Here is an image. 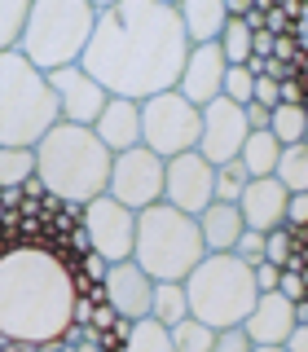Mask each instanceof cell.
Here are the masks:
<instances>
[{
  "mask_svg": "<svg viewBox=\"0 0 308 352\" xmlns=\"http://www.w3.org/2000/svg\"><path fill=\"white\" fill-rule=\"evenodd\" d=\"M93 251L84 207L58 194L27 198L18 212L0 207V339L58 344L75 326V304L88 295L84 256Z\"/></svg>",
  "mask_w": 308,
  "mask_h": 352,
  "instance_id": "cell-1",
  "label": "cell"
},
{
  "mask_svg": "<svg viewBox=\"0 0 308 352\" xmlns=\"http://www.w3.org/2000/svg\"><path fill=\"white\" fill-rule=\"evenodd\" d=\"M190 36H185L181 9L168 0H115L97 5V27L84 49V71L106 88L110 97L150 102L172 93L190 62Z\"/></svg>",
  "mask_w": 308,
  "mask_h": 352,
  "instance_id": "cell-2",
  "label": "cell"
},
{
  "mask_svg": "<svg viewBox=\"0 0 308 352\" xmlns=\"http://www.w3.org/2000/svg\"><path fill=\"white\" fill-rule=\"evenodd\" d=\"M110 163L115 154L97 141L93 128L58 124L36 146V176L44 181V190L75 207H88L110 190Z\"/></svg>",
  "mask_w": 308,
  "mask_h": 352,
  "instance_id": "cell-3",
  "label": "cell"
},
{
  "mask_svg": "<svg viewBox=\"0 0 308 352\" xmlns=\"http://www.w3.org/2000/svg\"><path fill=\"white\" fill-rule=\"evenodd\" d=\"M62 124L58 93L18 49L0 53V150H36Z\"/></svg>",
  "mask_w": 308,
  "mask_h": 352,
  "instance_id": "cell-4",
  "label": "cell"
},
{
  "mask_svg": "<svg viewBox=\"0 0 308 352\" xmlns=\"http://www.w3.org/2000/svg\"><path fill=\"white\" fill-rule=\"evenodd\" d=\"M93 27L97 5H88V0H36L27 9L18 53L44 75L62 71V66H80L88 40H93Z\"/></svg>",
  "mask_w": 308,
  "mask_h": 352,
  "instance_id": "cell-5",
  "label": "cell"
},
{
  "mask_svg": "<svg viewBox=\"0 0 308 352\" xmlns=\"http://www.w3.org/2000/svg\"><path fill=\"white\" fill-rule=\"evenodd\" d=\"M132 260L154 282H185L207 260L203 229H198L194 216L176 212L172 203H154L146 212H137V247H132Z\"/></svg>",
  "mask_w": 308,
  "mask_h": 352,
  "instance_id": "cell-6",
  "label": "cell"
},
{
  "mask_svg": "<svg viewBox=\"0 0 308 352\" xmlns=\"http://www.w3.org/2000/svg\"><path fill=\"white\" fill-rule=\"evenodd\" d=\"M185 295H190V317L207 322L212 330L242 326L260 300L256 269L242 264L238 256H207L185 278Z\"/></svg>",
  "mask_w": 308,
  "mask_h": 352,
  "instance_id": "cell-7",
  "label": "cell"
},
{
  "mask_svg": "<svg viewBox=\"0 0 308 352\" xmlns=\"http://www.w3.org/2000/svg\"><path fill=\"white\" fill-rule=\"evenodd\" d=\"M198 141H203V110L190 106L176 88L141 102V146L154 150L163 163L198 150Z\"/></svg>",
  "mask_w": 308,
  "mask_h": 352,
  "instance_id": "cell-8",
  "label": "cell"
},
{
  "mask_svg": "<svg viewBox=\"0 0 308 352\" xmlns=\"http://www.w3.org/2000/svg\"><path fill=\"white\" fill-rule=\"evenodd\" d=\"M163 176H168V163H163L154 150L137 146V150L115 154L106 194L115 198V203H124L128 212H146V207L163 203Z\"/></svg>",
  "mask_w": 308,
  "mask_h": 352,
  "instance_id": "cell-9",
  "label": "cell"
},
{
  "mask_svg": "<svg viewBox=\"0 0 308 352\" xmlns=\"http://www.w3.org/2000/svg\"><path fill=\"white\" fill-rule=\"evenodd\" d=\"M84 229H88L93 251L106 264L132 260V247H137V212H128V207L115 203L110 194L93 198V203L84 207Z\"/></svg>",
  "mask_w": 308,
  "mask_h": 352,
  "instance_id": "cell-10",
  "label": "cell"
},
{
  "mask_svg": "<svg viewBox=\"0 0 308 352\" xmlns=\"http://www.w3.org/2000/svg\"><path fill=\"white\" fill-rule=\"evenodd\" d=\"M163 203H172L185 216H203L216 203V168L198 150L168 159V176H163Z\"/></svg>",
  "mask_w": 308,
  "mask_h": 352,
  "instance_id": "cell-11",
  "label": "cell"
},
{
  "mask_svg": "<svg viewBox=\"0 0 308 352\" xmlns=\"http://www.w3.org/2000/svg\"><path fill=\"white\" fill-rule=\"evenodd\" d=\"M251 137V124H247V106L229 102V97H216L212 106H203V141H198V154H203L212 168H225L234 163L242 146Z\"/></svg>",
  "mask_w": 308,
  "mask_h": 352,
  "instance_id": "cell-12",
  "label": "cell"
},
{
  "mask_svg": "<svg viewBox=\"0 0 308 352\" xmlns=\"http://www.w3.org/2000/svg\"><path fill=\"white\" fill-rule=\"evenodd\" d=\"M49 88L58 93L62 124H75V128H93L97 119H102L106 102H110V93L84 71V66H62V71H53Z\"/></svg>",
  "mask_w": 308,
  "mask_h": 352,
  "instance_id": "cell-13",
  "label": "cell"
},
{
  "mask_svg": "<svg viewBox=\"0 0 308 352\" xmlns=\"http://www.w3.org/2000/svg\"><path fill=\"white\" fill-rule=\"evenodd\" d=\"M106 304L115 308L119 317H128V322H141V317H150L154 308V278L146 269H141L137 260H119L106 269Z\"/></svg>",
  "mask_w": 308,
  "mask_h": 352,
  "instance_id": "cell-14",
  "label": "cell"
},
{
  "mask_svg": "<svg viewBox=\"0 0 308 352\" xmlns=\"http://www.w3.org/2000/svg\"><path fill=\"white\" fill-rule=\"evenodd\" d=\"M225 71H229V62H225V53H220V44H194L176 93L190 106L203 110V106H212L216 97H225Z\"/></svg>",
  "mask_w": 308,
  "mask_h": 352,
  "instance_id": "cell-15",
  "label": "cell"
},
{
  "mask_svg": "<svg viewBox=\"0 0 308 352\" xmlns=\"http://www.w3.org/2000/svg\"><path fill=\"white\" fill-rule=\"evenodd\" d=\"M286 203H291V194H286V185L278 176H251L242 198H238V212L247 220V229L273 234V229L286 225Z\"/></svg>",
  "mask_w": 308,
  "mask_h": 352,
  "instance_id": "cell-16",
  "label": "cell"
},
{
  "mask_svg": "<svg viewBox=\"0 0 308 352\" xmlns=\"http://www.w3.org/2000/svg\"><path fill=\"white\" fill-rule=\"evenodd\" d=\"M97 141L110 150V154H124V150H137L141 146V102H128V97H110L102 119L93 124Z\"/></svg>",
  "mask_w": 308,
  "mask_h": 352,
  "instance_id": "cell-17",
  "label": "cell"
},
{
  "mask_svg": "<svg viewBox=\"0 0 308 352\" xmlns=\"http://www.w3.org/2000/svg\"><path fill=\"white\" fill-rule=\"evenodd\" d=\"M242 330H247L251 344H286L291 330H295V304L278 291L260 295L256 308H251V317L242 322Z\"/></svg>",
  "mask_w": 308,
  "mask_h": 352,
  "instance_id": "cell-18",
  "label": "cell"
},
{
  "mask_svg": "<svg viewBox=\"0 0 308 352\" xmlns=\"http://www.w3.org/2000/svg\"><path fill=\"white\" fill-rule=\"evenodd\" d=\"M198 229H203L207 256H229L234 242L242 238V229H247V220H242L238 203H212L203 216H198Z\"/></svg>",
  "mask_w": 308,
  "mask_h": 352,
  "instance_id": "cell-19",
  "label": "cell"
},
{
  "mask_svg": "<svg viewBox=\"0 0 308 352\" xmlns=\"http://www.w3.org/2000/svg\"><path fill=\"white\" fill-rule=\"evenodd\" d=\"M181 22H185V36L190 44H216L220 31H225V0H181Z\"/></svg>",
  "mask_w": 308,
  "mask_h": 352,
  "instance_id": "cell-20",
  "label": "cell"
},
{
  "mask_svg": "<svg viewBox=\"0 0 308 352\" xmlns=\"http://www.w3.org/2000/svg\"><path fill=\"white\" fill-rule=\"evenodd\" d=\"M278 159H282V146H278L273 132H251L242 154H238V163L247 168V176H273L278 172Z\"/></svg>",
  "mask_w": 308,
  "mask_h": 352,
  "instance_id": "cell-21",
  "label": "cell"
},
{
  "mask_svg": "<svg viewBox=\"0 0 308 352\" xmlns=\"http://www.w3.org/2000/svg\"><path fill=\"white\" fill-rule=\"evenodd\" d=\"M150 317L159 326H181L190 317V295H185V282H154V308Z\"/></svg>",
  "mask_w": 308,
  "mask_h": 352,
  "instance_id": "cell-22",
  "label": "cell"
},
{
  "mask_svg": "<svg viewBox=\"0 0 308 352\" xmlns=\"http://www.w3.org/2000/svg\"><path fill=\"white\" fill-rule=\"evenodd\" d=\"M124 352H176L172 348V330L159 326L154 317H141V322H132V335H128Z\"/></svg>",
  "mask_w": 308,
  "mask_h": 352,
  "instance_id": "cell-23",
  "label": "cell"
},
{
  "mask_svg": "<svg viewBox=\"0 0 308 352\" xmlns=\"http://www.w3.org/2000/svg\"><path fill=\"white\" fill-rule=\"evenodd\" d=\"M273 176L286 185V194H308V146H286Z\"/></svg>",
  "mask_w": 308,
  "mask_h": 352,
  "instance_id": "cell-24",
  "label": "cell"
},
{
  "mask_svg": "<svg viewBox=\"0 0 308 352\" xmlns=\"http://www.w3.org/2000/svg\"><path fill=\"white\" fill-rule=\"evenodd\" d=\"M269 132L278 137V146H304V132H308V115L300 106H278L269 119Z\"/></svg>",
  "mask_w": 308,
  "mask_h": 352,
  "instance_id": "cell-25",
  "label": "cell"
},
{
  "mask_svg": "<svg viewBox=\"0 0 308 352\" xmlns=\"http://www.w3.org/2000/svg\"><path fill=\"white\" fill-rule=\"evenodd\" d=\"M172 348L176 352H212L216 348V330L198 317H185L181 326H172Z\"/></svg>",
  "mask_w": 308,
  "mask_h": 352,
  "instance_id": "cell-26",
  "label": "cell"
},
{
  "mask_svg": "<svg viewBox=\"0 0 308 352\" xmlns=\"http://www.w3.org/2000/svg\"><path fill=\"white\" fill-rule=\"evenodd\" d=\"M36 176V150H0V190L27 185Z\"/></svg>",
  "mask_w": 308,
  "mask_h": 352,
  "instance_id": "cell-27",
  "label": "cell"
},
{
  "mask_svg": "<svg viewBox=\"0 0 308 352\" xmlns=\"http://www.w3.org/2000/svg\"><path fill=\"white\" fill-rule=\"evenodd\" d=\"M216 44H220V53H225L229 66H247L251 62V31H247V22H242V18H229Z\"/></svg>",
  "mask_w": 308,
  "mask_h": 352,
  "instance_id": "cell-28",
  "label": "cell"
},
{
  "mask_svg": "<svg viewBox=\"0 0 308 352\" xmlns=\"http://www.w3.org/2000/svg\"><path fill=\"white\" fill-rule=\"evenodd\" d=\"M27 0H0V53L18 49L22 27H27Z\"/></svg>",
  "mask_w": 308,
  "mask_h": 352,
  "instance_id": "cell-29",
  "label": "cell"
},
{
  "mask_svg": "<svg viewBox=\"0 0 308 352\" xmlns=\"http://www.w3.org/2000/svg\"><path fill=\"white\" fill-rule=\"evenodd\" d=\"M247 168L234 159V163H225V168H216V203H238L242 190H247Z\"/></svg>",
  "mask_w": 308,
  "mask_h": 352,
  "instance_id": "cell-30",
  "label": "cell"
},
{
  "mask_svg": "<svg viewBox=\"0 0 308 352\" xmlns=\"http://www.w3.org/2000/svg\"><path fill=\"white\" fill-rule=\"evenodd\" d=\"M264 260L278 264V269H291V264H295V234H291V229H273V234H264Z\"/></svg>",
  "mask_w": 308,
  "mask_h": 352,
  "instance_id": "cell-31",
  "label": "cell"
},
{
  "mask_svg": "<svg viewBox=\"0 0 308 352\" xmlns=\"http://www.w3.org/2000/svg\"><path fill=\"white\" fill-rule=\"evenodd\" d=\"M251 88H256V75L247 66H229L225 71V97L238 106H251Z\"/></svg>",
  "mask_w": 308,
  "mask_h": 352,
  "instance_id": "cell-32",
  "label": "cell"
},
{
  "mask_svg": "<svg viewBox=\"0 0 308 352\" xmlns=\"http://www.w3.org/2000/svg\"><path fill=\"white\" fill-rule=\"evenodd\" d=\"M229 256H238L242 264H251V269H256V264L264 260V234H260V229H242V238L234 242V251H229Z\"/></svg>",
  "mask_w": 308,
  "mask_h": 352,
  "instance_id": "cell-33",
  "label": "cell"
},
{
  "mask_svg": "<svg viewBox=\"0 0 308 352\" xmlns=\"http://www.w3.org/2000/svg\"><path fill=\"white\" fill-rule=\"evenodd\" d=\"M256 344L247 339V330L242 326H229V330H216V348L212 352H251Z\"/></svg>",
  "mask_w": 308,
  "mask_h": 352,
  "instance_id": "cell-34",
  "label": "cell"
},
{
  "mask_svg": "<svg viewBox=\"0 0 308 352\" xmlns=\"http://www.w3.org/2000/svg\"><path fill=\"white\" fill-rule=\"evenodd\" d=\"M291 234H304L308 229V194H291V203H286V225Z\"/></svg>",
  "mask_w": 308,
  "mask_h": 352,
  "instance_id": "cell-35",
  "label": "cell"
},
{
  "mask_svg": "<svg viewBox=\"0 0 308 352\" xmlns=\"http://www.w3.org/2000/svg\"><path fill=\"white\" fill-rule=\"evenodd\" d=\"M278 295H286L291 304H300L304 295H308V286H304V273H300V269H282V278H278Z\"/></svg>",
  "mask_w": 308,
  "mask_h": 352,
  "instance_id": "cell-36",
  "label": "cell"
},
{
  "mask_svg": "<svg viewBox=\"0 0 308 352\" xmlns=\"http://www.w3.org/2000/svg\"><path fill=\"white\" fill-rule=\"evenodd\" d=\"M278 278H282L278 264H269V260H260V264H256V286H260V295L278 291Z\"/></svg>",
  "mask_w": 308,
  "mask_h": 352,
  "instance_id": "cell-37",
  "label": "cell"
},
{
  "mask_svg": "<svg viewBox=\"0 0 308 352\" xmlns=\"http://www.w3.org/2000/svg\"><path fill=\"white\" fill-rule=\"evenodd\" d=\"M269 119H273V110H264V106H256V102L247 106V124H251V132H269Z\"/></svg>",
  "mask_w": 308,
  "mask_h": 352,
  "instance_id": "cell-38",
  "label": "cell"
},
{
  "mask_svg": "<svg viewBox=\"0 0 308 352\" xmlns=\"http://www.w3.org/2000/svg\"><path fill=\"white\" fill-rule=\"evenodd\" d=\"M106 269H110V264L97 256V251H88V256H84V273H88V282H102V278H106Z\"/></svg>",
  "mask_w": 308,
  "mask_h": 352,
  "instance_id": "cell-39",
  "label": "cell"
},
{
  "mask_svg": "<svg viewBox=\"0 0 308 352\" xmlns=\"http://www.w3.org/2000/svg\"><path fill=\"white\" fill-rule=\"evenodd\" d=\"M304 102V84L300 80H286L282 84V106H300Z\"/></svg>",
  "mask_w": 308,
  "mask_h": 352,
  "instance_id": "cell-40",
  "label": "cell"
},
{
  "mask_svg": "<svg viewBox=\"0 0 308 352\" xmlns=\"http://www.w3.org/2000/svg\"><path fill=\"white\" fill-rule=\"evenodd\" d=\"M93 313H97V304L88 300V295H80V304H75V326H93Z\"/></svg>",
  "mask_w": 308,
  "mask_h": 352,
  "instance_id": "cell-41",
  "label": "cell"
},
{
  "mask_svg": "<svg viewBox=\"0 0 308 352\" xmlns=\"http://www.w3.org/2000/svg\"><path fill=\"white\" fill-rule=\"evenodd\" d=\"M115 322H119V313L110 304H97V313H93V326H110L115 330Z\"/></svg>",
  "mask_w": 308,
  "mask_h": 352,
  "instance_id": "cell-42",
  "label": "cell"
},
{
  "mask_svg": "<svg viewBox=\"0 0 308 352\" xmlns=\"http://www.w3.org/2000/svg\"><path fill=\"white\" fill-rule=\"evenodd\" d=\"M286 348H291V352H308V326H295L291 339H286Z\"/></svg>",
  "mask_w": 308,
  "mask_h": 352,
  "instance_id": "cell-43",
  "label": "cell"
},
{
  "mask_svg": "<svg viewBox=\"0 0 308 352\" xmlns=\"http://www.w3.org/2000/svg\"><path fill=\"white\" fill-rule=\"evenodd\" d=\"M295 326H308V300L295 304Z\"/></svg>",
  "mask_w": 308,
  "mask_h": 352,
  "instance_id": "cell-44",
  "label": "cell"
},
{
  "mask_svg": "<svg viewBox=\"0 0 308 352\" xmlns=\"http://www.w3.org/2000/svg\"><path fill=\"white\" fill-rule=\"evenodd\" d=\"M251 352H291V348H286V344H256Z\"/></svg>",
  "mask_w": 308,
  "mask_h": 352,
  "instance_id": "cell-45",
  "label": "cell"
},
{
  "mask_svg": "<svg viewBox=\"0 0 308 352\" xmlns=\"http://www.w3.org/2000/svg\"><path fill=\"white\" fill-rule=\"evenodd\" d=\"M300 84H304V93H308V53H304V66H300Z\"/></svg>",
  "mask_w": 308,
  "mask_h": 352,
  "instance_id": "cell-46",
  "label": "cell"
},
{
  "mask_svg": "<svg viewBox=\"0 0 308 352\" xmlns=\"http://www.w3.org/2000/svg\"><path fill=\"white\" fill-rule=\"evenodd\" d=\"M304 146H308V132H304Z\"/></svg>",
  "mask_w": 308,
  "mask_h": 352,
  "instance_id": "cell-47",
  "label": "cell"
}]
</instances>
